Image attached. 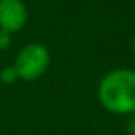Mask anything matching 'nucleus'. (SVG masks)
Segmentation results:
<instances>
[{"mask_svg":"<svg viewBox=\"0 0 135 135\" xmlns=\"http://www.w3.org/2000/svg\"><path fill=\"white\" fill-rule=\"evenodd\" d=\"M98 98L102 107L116 115L135 113V71L115 69L102 77Z\"/></svg>","mask_w":135,"mask_h":135,"instance_id":"nucleus-1","label":"nucleus"},{"mask_svg":"<svg viewBox=\"0 0 135 135\" xmlns=\"http://www.w3.org/2000/svg\"><path fill=\"white\" fill-rule=\"evenodd\" d=\"M49 63H50V55L42 44H28L17 54L14 68L21 79L36 80L46 72Z\"/></svg>","mask_w":135,"mask_h":135,"instance_id":"nucleus-2","label":"nucleus"},{"mask_svg":"<svg viewBox=\"0 0 135 135\" xmlns=\"http://www.w3.org/2000/svg\"><path fill=\"white\" fill-rule=\"evenodd\" d=\"M27 22V8L22 0H0V30H21Z\"/></svg>","mask_w":135,"mask_h":135,"instance_id":"nucleus-3","label":"nucleus"},{"mask_svg":"<svg viewBox=\"0 0 135 135\" xmlns=\"http://www.w3.org/2000/svg\"><path fill=\"white\" fill-rule=\"evenodd\" d=\"M17 77H19V75H17V71H16L14 66L5 68V69L0 71V80H2L3 83H13Z\"/></svg>","mask_w":135,"mask_h":135,"instance_id":"nucleus-4","label":"nucleus"},{"mask_svg":"<svg viewBox=\"0 0 135 135\" xmlns=\"http://www.w3.org/2000/svg\"><path fill=\"white\" fill-rule=\"evenodd\" d=\"M11 44V33L0 30V50H6Z\"/></svg>","mask_w":135,"mask_h":135,"instance_id":"nucleus-5","label":"nucleus"},{"mask_svg":"<svg viewBox=\"0 0 135 135\" xmlns=\"http://www.w3.org/2000/svg\"><path fill=\"white\" fill-rule=\"evenodd\" d=\"M127 129H129V132L132 135H135V113L132 115V118H131L129 123H127Z\"/></svg>","mask_w":135,"mask_h":135,"instance_id":"nucleus-6","label":"nucleus"},{"mask_svg":"<svg viewBox=\"0 0 135 135\" xmlns=\"http://www.w3.org/2000/svg\"><path fill=\"white\" fill-rule=\"evenodd\" d=\"M132 52H134V55H135V36H134V39H132Z\"/></svg>","mask_w":135,"mask_h":135,"instance_id":"nucleus-7","label":"nucleus"}]
</instances>
